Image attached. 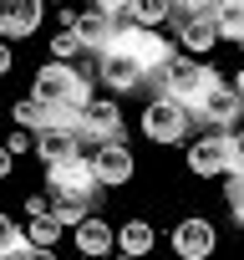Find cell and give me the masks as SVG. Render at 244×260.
Instances as JSON below:
<instances>
[{
	"label": "cell",
	"mask_w": 244,
	"mask_h": 260,
	"mask_svg": "<svg viewBox=\"0 0 244 260\" xmlns=\"http://www.w3.org/2000/svg\"><path fill=\"white\" fill-rule=\"evenodd\" d=\"M31 97L46 102V107H87L92 102V77L61 56H51L46 67H36L31 77Z\"/></svg>",
	"instance_id": "obj_1"
},
{
	"label": "cell",
	"mask_w": 244,
	"mask_h": 260,
	"mask_svg": "<svg viewBox=\"0 0 244 260\" xmlns=\"http://www.w3.org/2000/svg\"><path fill=\"white\" fill-rule=\"evenodd\" d=\"M214 82H219V72H214L204 56H188V51H183V56H173V61L163 67V77H158V87H163V92H173L188 112L204 102V92H209Z\"/></svg>",
	"instance_id": "obj_2"
},
{
	"label": "cell",
	"mask_w": 244,
	"mask_h": 260,
	"mask_svg": "<svg viewBox=\"0 0 244 260\" xmlns=\"http://www.w3.org/2000/svg\"><path fill=\"white\" fill-rule=\"evenodd\" d=\"M188 127H193V112H188L173 92L158 87V92L148 97V107H143V133L168 148V143H183V138H188Z\"/></svg>",
	"instance_id": "obj_3"
},
{
	"label": "cell",
	"mask_w": 244,
	"mask_h": 260,
	"mask_svg": "<svg viewBox=\"0 0 244 260\" xmlns=\"http://www.w3.org/2000/svg\"><path fill=\"white\" fill-rule=\"evenodd\" d=\"M46 189L51 194H71V199H92V209L102 204V184H97L92 153H66V158L46 164Z\"/></svg>",
	"instance_id": "obj_4"
},
{
	"label": "cell",
	"mask_w": 244,
	"mask_h": 260,
	"mask_svg": "<svg viewBox=\"0 0 244 260\" xmlns=\"http://www.w3.org/2000/svg\"><path fill=\"white\" fill-rule=\"evenodd\" d=\"M97 82H102L112 97H122V92H148V87H153L148 67H143L138 56H128V51H102V56H97Z\"/></svg>",
	"instance_id": "obj_5"
},
{
	"label": "cell",
	"mask_w": 244,
	"mask_h": 260,
	"mask_svg": "<svg viewBox=\"0 0 244 260\" xmlns=\"http://www.w3.org/2000/svg\"><path fill=\"white\" fill-rule=\"evenodd\" d=\"M193 117H198L204 127H239V122H244V92L219 77V82L204 92V102L193 107Z\"/></svg>",
	"instance_id": "obj_6"
},
{
	"label": "cell",
	"mask_w": 244,
	"mask_h": 260,
	"mask_svg": "<svg viewBox=\"0 0 244 260\" xmlns=\"http://www.w3.org/2000/svg\"><path fill=\"white\" fill-rule=\"evenodd\" d=\"M82 138L97 148L107 138H128V122H122V102L117 97H92L82 107Z\"/></svg>",
	"instance_id": "obj_7"
},
{
	"label": "cell",
	"mask_w": 244,
	"mask_h": 260,
	"mask_svg": "<svg viewBox=\"0 0 244 260\" xmlns=\"http://www.w3.org/2000/svg\"><path fill=\"white\" fill-rule=\"evenodd\" d=\"M168 245H173V255H178V260H209V255H214V245H219V230H214V219L188 214V219H178V224H173Z\"/></svg>",
	"instance_id": "obj_8"
},
{
	"label": "cell",
	"mask_w": 244,
	"mask_h": 260,
	"mask_svg": "<svg viewBox=\"0 0 244 260\" xmlns=\"http://www.w3.org/2000/svg\"><path fill=\"white\" fill-rule=\"evenodd\" d=\"M92 169H97V184L102 189H122L133 179V148H128V138H107V143H97L92 148Z\"/></svg>",
	"instance_id": "obj_9"
},
{
	"label": "cell",
	"mask_w": 244,
	"mask_h": 260,
	"mask_svg": "<svg viewBox=\"0 0 244 260\" xmlns=\"http://www.w3.org/2000/svg\"><path fill=\"white\" fill-rule=\"evenodd\" d=\"M188 169L198 179H214V174H229V127H209L188 143Z\"/></svg>",
	"instance_id": "obj_10"
},
{
	"label": "cell",
	"mask_w": 244,
	"mask_h": 260,
	"mask_svg": "<svg viewBox=\"0 0 244 260\" xmlns=\"http://www.w3.org/2000/svg\"><path fill=\"white\" fill-rule=\"evenodd\" d=\"M41 21H46V0H0V36L6 41L36 36Z\"/></svg>",
	"instance_id": "obj_11"
},
{
	"label": "cell",
	"mask_w": 244,
	"mask_h": 260,
	"mask_svg": "<svg viewBox=\"0 0 244 260\" xmlns=\"http://www.w3.org/2000/svg\"><path fill=\"white\" fill-rule=\"evenodd\" d=\"M168 26H173V36H178V46H183L188 56H209V51L219 46V26H214L209 11H198V16H173Z\"/></svg>",
	"instance_id": "obj_12"
},
{
	"label": "cell",
	"mask_w": 244,
	"mask_h": 260,
	"mask_svg": "<svg viewBox=\"0 0 244 260\" xmlns=\"http://www.w3.org/2000/svg\"><path fill=\"white\" fill-rule=\"evenodd\" d=\"M66 153H92V143L82 138V127H61V122H46L36 127V158L41 164H56Z\"/></svg>",
	"instance_id": "obj_13"
},
{
	"label": "cell",
	"mask_w": 244,
	"mask_h": 260,
	"mask_svg": "<svg viewBox=\"0 0 244 260\" xmlns=\"http://www.w3.org/2000/svg\"><path fill=\"white\" fill-rule=\"evenodd\" d=\"M71 240H76V250H82V255L102 260V255H112V250H117V224H107V219L92 209V214L71 230Z\"/></svg>",
	"instance_id": "obj_14"
},
{
	"label": "cell",
	"mask_w": 244,
	"mask_h": 260,
	"mask_svg": "<svg viewBox=\"0 0 244 260\" xmlns=\"http://www.w3.org/2000/svg\"><path fill=\"white\" fill-rule=\"evenodd\" d=\"M112 26H117V16H102L97 6H87V11L76 16V36H82V46H87L92 56H102V51H107V41H112Z\"/></svg>",
	"instance_id": "obj_15"
},
{
	"label": "cell",
	"mask_w": 244,
	"mask_h": 260,
	"mask_svg": "<svg viewBox=\"0 0 244 260\" xmlns=\"http://www.w3.org/2000/svg\"><path fill=\"white\" fill-rule=\"evenodd\" d=\"M153 245H158V235H153L148 219H122L117 224V255L143 260V255H153Z\"/></svg>",
	"instance_id": "obj_16"
},
{
	"label": "cell",
	"mask_w": 244,
	"mask_h": 260,
	"mask_svg": "<svg viewBox=\"0 0 244 260\" xmlns=\"http://www.w3.org/2000/svg\"><path fill=\"white\" fill-rule=\"evenodd\" d=\"M26 235H31L36 255H46V260H51V250H56V240L66 235V224H61L51 209H41V214H31V219H26Z\"/></svg>",
	"instance_id": "obj_17"
},
{
	"label": "cell",
	"mask_w": 244,
	"mask_h": 260,
	"mask_svg": "<svg viewBox=\"0 0 244 260\" xmlns=\"http://www.w3.org/2000/svg\"><path fill=\"white\" fill-rule=\"evenodd\" d=\"M31 255H36V245H31L26 224H16L6 209H0V260H31Z\"/></svg>",
	"instance_id": "obj_18"
},
{
	"label": "cell",
	"mask_w": 244,
	"mask_h": 260,
	"mask_svg": "<svg viewBox=\"0 0 244 260\" xmlns=\"http://www.w3.org/2000/svg\"><path fill=\"white\" fill-rule=\"evenodd\" d=\"M209 16H214V26H219V41H239V36H244V0H219Z\"/></svg>",
	"instance_id": "obj_19"
},
{
	"label": "cell",
	"mask_w": 244,
	"mask_h": 260,
	"mask_svg": "<svg viewBox=\"0 0 244 260\" xmlns=\"http://www.w3.org/2000/svg\"><path fill=\"white\" fill-rule=\"evenodd\" d=\"M51 214L66 224V230H76L87 214H92V199H71V194H51Z\"/></svg>",
	"instance_id": "obj_20"
},
{
	"label": "cell",
	"mask_w": 244,
	"mask_h": 260,
	"mask_svg": "<svg viewBox=\"0 0 244 260\" xmlns=\"http://www.w3.org/2000/svg\"><path fill=\"white\" fill-rule=\"evenodd\" d=\"M133 21H143V26H168V21H173V0H133Z\"/></svg>",
	"instance_id": "obj_21"
},
{
	"label": "cell",
	"mask_w": 244,
	"mask_h": 260,
	"mask_svg": "<svg viewBox=\"0 0 244 260\" xmlns=\"http://www.w3.org/2000/svg\"><path fill=\"white\" fill-rule=\"evenodd\" d=\"M87 46H82V36H76V26H61L56 36H51V56H61V61H76Z\"/></svg>",
	"instance_id": "obj_22"
},
{
	"label": "cell",
	"mask_w": 244,
	"mask_h": 260,
	"mask_svg": "<svg viewBox=\"0 0 244 260\" xmlns=\"http://www.w3.org/2000/svg\"><path fill=\"white\" fill-rule=\"evenodd\" d=\"M11 112H16V122H21V127H31V133L46 122V107H41L36 97H21V102H11Z\"/></svg>",
	"instance_id": "obj_23"
},
{
	"label": "cell",
	"mask_w": 244,
	"mask_h": 260,
	"mask_svg": "<svg viewBox=\"0 0 244 260\" xmlns=\"http://www.w3.org/2000/svg\"><path fill=\"white\" fill-rule=\"evenodd\" d=\"M229 174H244V122L229 127Z\"/></svg>",
	"instance_id": "obj_24"
},
{
	"label": "cell",
	"mask_w": 244,
	"mask_h": 260,
	"mask_svg": "<svg viewBox=\"0 0 244 260\" xmlns=\"http://www.w3.org/2000/svg\"><path fill=\"white\" fill-rule=\"evenodd\" d=\"M6 148H11L16 158H26V153H36V133H31V127H16V133L6 138Z\"/></svg>",
	"instance_id": "obj_25"
},
{
	"label": "cell",
	"mask_w": 244,
	"mask_h": 260,
	"mask_svg": "<svg viewBox=\"0 0 244 260\" xmlns=\"http://www.w3.org/2000/svg\"><path fill=\"white\" fill-rule=\"evenodd\" d=\"M92 6H97L102 16H117V21H122V16H133V0H92Z\"/></svg>",
	"instance_id": "obj_26"
},
{
	"label": "cell",
	"mask_w": 244,
	"mask_h": 260,
	"mask_svg": "<svg viewBox=\"0 0 244 260\" xmlns=\"http://www.w3.org/2000/svg\"><path fill=\"white\" fill-rule=\"evenodd\" d=\"M219 0H173V16H198V11H214Z\"/></svg>",
	"instance_id": "obj_27"
},
{
	"label": "cell",
	"mask_w": 244,
	"mask_h": 260,
	"mask_svg": "<svg viewBox=\"0 0 244 260\" xmlns=\"http://www.w3.org/2000/svg\"><path fill=\"white\" fill-rule=\"evenodd\" d=\"M11 67H16V56H11V41H6V36H0V82H6V77H11Z\"/></svg>",
	"instance_id": "obj_28"
},
{
	"label": "cell",
	"mask_w": 244,
	"mask_h": 260,
	"mask_svg": "<svg viewBox=\"0 0 244 260\" xmlns=\"http://www.w3.org/2000/svg\"><path fill=\"white\" fill-rule=\"evenodd\" d=\"M11 169H16V153H11L6 143H0V179H11Z\"/></svg>",
	"instance_id": "obj_29"
},
{
	"label": "cell",
	"mask_w": 244,
	"mask_h": 260,
	"mask_svg": "<svg viewBox=\"0 0 244 260\" xmlns=\"http://www.w3.org/2000/svg\"><path fill=\"white\" fill-rule=\"evenodd\" d=\"M229 214H234V224L244 230V199H234V204H229Z\"/></svg>",
	"instance_id": "obj_30"
},
{
	"label": "cell",
	"mask_w": 244,
	"mask_h": 260,
	"mask_svg": "<svg viewBox=\"0 0 244 260\" xmlns=\"http://www.w3.org/2000/svg\"><path fill=\"white\" fill-rule=\"evenodd\" d=\"M234 87H239V92H244V67H239V77H234Z\"/></svg>",
	"instance_id": "obj_31"
},
{
	"label": "cell",
	"mask_w": 244,
	"mask_h": 260,
	"mask_svg": "<svg viewBox=\"0 0 244 260\" xmlns=\"http://www.w3.org/2000/svg\"><path fill=\"white\" fill-rule=\"evenodd\" d=\"M46 6H61V0H46Z\"/></svg>",
	"instance_id": "obj_32"
},
{
	"label": "cell",
	"mask_w": 244,
	"mask_h": 260,
	"mask_svg": "<svg viewBox=\"0 0 244 260\" xmlns=\"http://www.w3.org/2000/svg\"><path fill=\"white\" fill-rule=\"evenodd\" d=\"M239 51H244V36H239Z\"/></svg>",
	"instance_id": "obj_33"
}]
</instances>
